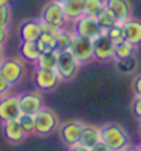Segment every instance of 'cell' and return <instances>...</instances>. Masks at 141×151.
Here are the masks:
<instances>
[{
  "label": "cell",
  "instance_id": "1",
  "mask_svg": "<svg viewBox=\"0 0 141 151\" xmlns=\"http://www.w3.org/2000/svg\"><path fill=\"white\" fill-rule=\"evenodd\" d=\"M101 140L111 151H123L129 146V136L122 126L116 124H105L100 128Z\"/></svg>",
  "mask_w": 141,
  "mask_h": 151
},
{
  "label": "cell",
  "instance_id": "2",
  "mask_svg": "<svg viewBox=\"0 0 141 151\" xmlns=\"http://www.w3.org/2000/svg\"><path fill=\"white\" fill-rule=\"evenodd\" d=\"M80 63L75 58V55L69 50L58 53V61H57V73L61 81H71L76 76L77 69Z\"/></svg>",
  "mask_w": 141,
  "mask_h": 151
},
{
  "label": "cell",
  "instance_id": "3",
  "mask_svg": "<svg viewBox=\"0 0 141 151\" xmlns=\"http://www.w3.org/2000/svg\"><path fill=\"white\" fill-rule=\"evenodd\" d=\"M58 128L57 115L47 107H43L35 114V133L40 136H47Z\"/></svg>",
  "mask_w": 141,
  "mask_h": 151
},
{
  "label": "cell",
  "instance_id": "4",
  "mask_svg": "<svg viewBox=\"0 0 141 151\" xmlns=\"http://www.w3.org/2000/svg\"><path fill=\"white\" fill-rule=\"evenodd\" d=\"M73 33L77 36L89 37V39H94L98 35H101V27L98 24L97 17H91L87 14H83L82 17L73 22Z\"/></svg>",
  "mask_w": 141,
  "mask_h": 151
},
{
  "label": "cell",
  "instance_id": "5",
  "mask_svg": "<svg viewBox=\"0 0 141 151\" xmlns=\"http://www.w3.org/2000/svg\"><path fill=\"white\" fill-rule=\"evenodd\" d=\"M35 85L42 92H49L57 87L61 79L55 69H46V68H36L35 75H33Z\"/></svg>",
  "mask_w": 141,
  "mask_h": 151
},
{
  "label": "cell",
  "instance_id": "6",
  "mask_svg": "<svg viewBox=\"0 0 141 151\" xmlns=\"http://www.w3.org/2000/svg\"><path fill=\"white\" fill-rule=\"evenodd\" d=\"M40 19L44 21V22L57 25L59 28H64V25L67 24V18H65L62 4L55 1V0H50L42 11Z\"/></svg>",
  "mask_w": 141,
  "mask_h": 151
},
{
  "label": "cell",
  "instance_id": "7",
  "mask_svg": "<svg viewBox=\"0 0 141 151\" xmlns=\"http://www.w3.org/2000/svg\"><path fill=\"white\" fill-rule=\"evenodd\" d=\"M69 51L75 55V58H76L79 63H86L89 60L94 58V53H93V39L75 35L72 46H71Z\"/></svg>",
  "mask_w": 141,
  "mask_h": 151
},
{
  "label": "cell",
  "instance_id": "8",
  "mask_svg": "<svg viewBox=\"0 0 141 151\" xmlns=\"http://www.w3.org/2000/svg\"><path fill=\"white\" fill-rule=\"evenodd\" d=\"M0 73L10 85H15L24 76V65L17 58H6L0 63Z\"/></svg>",
  "mask_w": 141,
  "mask_h": 151
},
{
  "label": "cell",
  "instance_id": "9",
  "mask_svg": "<svg viewBox=\"0 0 141 151\" xmlns=\"http://www.w3.org/2000/svg\"><path fill=\"white\" fill-rule=\"evenodd\" d=\"M22 114L19 107L18 96H3L0 99V121H13L18 119Z\"/></svg>",
  "mask_w": 141,
  "mask_h": 151
},
{
  "label": "cell",
  "instance_id": "10",
  "mask_svg": "<svg viewBox=\"0 0 141 151\" xmlns=\"http://www.w3.org/2000/svg\"><path fill=\"white\" fill-rule=\"evenodd\" d=\"M93 53L94 58L100 61L112 60L115 53V43L107 35H98L93 39Z\"/></svg>",
  "mask_w": 141,
  "mask_h": 151
},
{
  "label": "cell",
  "instance_id": "11",
  "mask_svg": "<svg viewBox=\"0 0 141 151\" xmlns=\"http://www.w3.org/2000/svg\"><path fill=\"white\" fill-rule=\"evenodd\" d=\"M83 126L84 124L80 122V121H69V122H65L59 126V137L61 140L67 144L68 147L73 146L79 142V137H80V133L83 130Z\"/></svg>",
  "mask_w": 141,
  "mask_h": 151
},
{
  "label": "cell",
  "instance_id": "12",
  "mask_svg": "<svg viewBox=\"0 0 141 151\" xmlns=\"http://www.w3.org/2000/svg\"><path fill=\"white\" fill-rule=\"evenodd\" d=\"M18 99H19V107H21L22 114L35 115L44 107L43 97L39 93H35V92L22 93V94L18 96Z\"/></svg>",
  "mask_w": 141,
  "mask_h": 151
},
{
  "label": "cell",
  "instance_id": "13",
  "mask_svg": "<svg viewBox=\"0 0 141 151\" xmlns=\"http://www.w3.org/2000/svg\"><path fill=\"white\" fill-rule=\"evenodd\" d=\"M105 7L115 15L118 24H123L132 18V7L129 0H105Z\"/></svg>",
  "mask_w": 141,
  "mask_h": 151
},
{
  "label": "cell",
  "instance_id": "14",
  "mask_svg": "<svg viewBox=\"0 0 141 151\" xmlns=\"http://www.w3.org/2000/svg\"><path fill=\"white\" fill-rule=\"evenodd\" d=\"M42 32L43 29H42L40 19H28L22 22L19 28V37L22 42H36Z\"/></svg>",
  "mask_w": 141,
  "mask_h": 151
},
{
  "label": "cell",
  "instance_id": "15",
  "mask_svg": "<svg viewBox=\"0 0 141 151\" xmlns=\"http://www.w3.org/2000/svg\"><path fill=\"white\" fill-rule=\"evenodd\" d=\"M1 130H3V134H4L6 140H9L11 143H19L22 142L26 133L22 129L21 124H19L18 119H13V121H6L3 122V126H1Z\"/></svg>",
  "mask_w": 141,
  "mask_h": 151
},
{
  "label": "cell",
  "instance_id": "16",
  "mask_svg": "<svg viewBox=\"0 0 141 151\" xmlns=\"http://www.w3.org/2000/svg\"><path fill=\"white\" fill-rule=\"evenodd\" d=\"M122 25L125 31V40L132 43L133 46H138L141 43V21L129 18Z\"/></svg>",
  "mask_w": 141,
  "mask_h": 151
},
{
  "label": "cell",
  "instance_id": "17",
  "mask_svg": "<svg viewBox=\"0 0 141 151\" xmlns=\"http://www.w3.org/2000/svg\"><path fill=\"white\" fill-rule=\"evenodd\" d=\"M84 7H86V0H68L67 3L62 4L64 14L67 22H75L79 17L84 14Z\"/></svg>",
  "mask_w": 141,
  "mask_h": 151
},
{
  "label": "cell",
  "instance_id": "18",
  "mask_svg": "<svg viewBox=\"0 0 141 151\" xmlns=\"http://www.w3.org/2000/svg\"><path fill=\"white\" fill-rule=\"evenodd\" d=\"M100 140H101L100 128L93 126V125H84L77 143L84 147H87V148H91L93 146H96Z\"/></svg>",
  "mask_w": 141,
  "mask_h": 151
},
{
  "label": "cell",
  "instance_id": "19",
  "mask_svg": "<svg viewBox=\"0 0 141 151\" xmlns=\"http://www.w3.org/2000/svg\"><path fill=\"white\" fill-rule=\"evenodd\" d=\"M36 45L42 53H49V51H54L57 46V35H51L47 32H42V35L37 37Z\"/></svg>",
  "mask_w": 141,
  "mask_h": 151
},
{
  "label": "cell",
  "instance_id": "20",
  "mask_svg": "<svg viewBox=\"0 0 141 151\" xmlns=\"http://www.w3.org/2000/svg\"><path fill=\"white\" fill-rule=\"evenodd\" d=\"M57 61H58V51H49V53H42L39 58L36 60V68H46V69H55L57 68Z\"/></svg>",
  "mask_w": 141,
  "mask_h": 151
},
{
  "label": "cell",
  "instance_id": "21",
  "mask_svg": "<svg viewBox=\"0 0 141 151\" xmlns=\"http://www.w3.org/2000/svg\"><path fill=\"white\" fill-rule=\"evenodd\" d=\"M21 55L24 60L29 63H36V60L40 55V50L37 47L36 42H22L21 45Z\"/></svg>",
  "mask_w": 141,
  "mask_h": 151
},
{
  "label": "cell",
  "instance_id": "22",
  "mask_svg": "<svg viewBox=\"0 0 141 151\" xmlns=\"http://www.w3.org/2000/svg\"><path fill=\"white\" fill-rule=\"evenodd\" d=\"M73 37H75V33L69 32V31H65L64 28L57 33V46H55V50L58 53H62V51H67L71 49L72 46Z\"/></svg>",
  "mask_w": 141,
  "mask_h": 151
},
{
  "label": "cell",
  "instance_id": "23",
  "mask_svg": "<svg viewBox=\"0 0 141 151\" xmlns=\"http://www.w3.org/2000/svg\"><path fill=\"white\" fill-rule=\"evenodd\" d=\"M134 49H136V46H133L132 43H129L127 40L116 43L115 45L114 60H122V58H127L130 55H134Z\"/></svg>",
  "mask_w": 141,
  "mask_h": 151
},
{
  "label": "cell",
  "instance_id": "24",
  "mask_svg": "<svg viewBox=\"0 0 141 151\" xmlns=\"http://www.w3.org/2000/svg\"><path fill=\"white\" fill-rule=\"evenodd\" d=\"M97 19H98V24H100V27H101V35H105V33H107V29H109L111 27H114V25L118 24L115 15L111 13L107 7H105L104 11L97 17Z\"/></svg>",
  "mask_w": 141,
  "mask_h": 151
},
{
  "label": "cell",
  "instance_id": "25",
  "mask_svg": "<svg viewBox=\"0 0 141 151\" xmlns=\"http://www.w3.org/2000/svg\"><path fill=\"white\" fill-rule=\"evenodd\" d=\"M105 9V0H86L84 14L91 17H98Z\"/></svg>",
  "mask_w": 141,
  "mask_h": 151
},
{
  "label": "cell",
  "instance_id": "26",
  "mask_svg": "<svg viewBox=\"0 0 141 151\" xmlns=\"http://www.w3.org/2000/svg\"><path fill=\"white\" fill-rule=\"evenodd\" d=\"M137 67V61L134 58V55H130L127 58L116 60V68L120 71L122 73H130L133 72Z\"/></svg>",
  "mask_w": 141,
  "mask_h": 151
},
{
  "label": "cell",
  "instance_id": "27",
  "mask_svg": "<svg viewBox=\"0 0 141 151\" xmlns=\"http://www.w3.org/2000/svg\"><path fill=\"white\" fill-rule=\"evenodd\" d=\"M107 36L114 42L115 45L116 43H120V42L125 40V31H123V25L122 24H116L114 27H111L109 29H107Z\"/></svg>",
  "mask_w": 141,
  "mask_h": 151
},
{
  "label": "cell",
  "instance_id": "28",
  "mask_svg": "<svg viewBox=\"0 0 141 151\" xmlns=\"http://www.w3.org/2000/svg\"><path fill=\"white\" fill-rule=\"evenodd\" d=\"M18 121H19V124H21V126H22V129L25 130L26 134L35 133V115L21 114Z\"/></svg>",
  "mask_w": 141,
  "mask_h": 151
},
{
  "label": "cell",
  "instance_id": "29",
  "mask_svg": "<svg viewBox=\"0 0 141 151\" xmlns=\"http://www.w3.org/2000/svg\"><path fill=\"white\" fill-rule=\"evenodd\" d=\"M10 21H11V7L0 6V27L7 28Z\"/></svg>",
  "mask_w": 141,
  "mask_h": 151
},
{
  "label": "cell",
  "instance_id": "30",
  "mask_svg": "<svg viewBox=\"0 0 141 151\" xmlns=\"http://www.w3.org/2000/svg\"><path fill=\"white\" fill-rule=\"evenodd\" d=\"M40 24H42V29L43 32H47V33H51V35H57V33L62 29V28L57 27V25H53V24H49V22H44L40 19Z\"/></svg>",
  "mask_w": 141,
  "mask_h": 151
},
{
  "label": "cell",
  "instance_id": "31",
  "mask_svg": "<svg viewBox=\"0 0 141 151\" xmlns=\"http://www.w3.org/2000/svg\"><path fill=\"white\" fill-rule=\"evenodd\" d=\"M132 110H133V114L136 115L138 119H141V96L134 97L132 104Z\"/></svg>",
  "mask_w": 141,
  "mask_h": 151
},
{
  "label": "cell",
  "instance_id": "32",
  "mask_svg": "<svg viewBox=\"0 0 141 151\" xmlns=\"http://www.w3.org/2000/svg\"><path fill=\"white\" fill-rule=\"evenodd\" d=\"M10 87H11V85H10L9 82H7V79L0 73V96H6L7 93H9Z\"/></svg>",
  "mask_w": 141,
  "mask_h": 151
},
{
  "label": "cell",
  "instance_id": "33",
  "mask_svg": "<svg viewBox=\"0 0 141 151\" xmlns=\"http://www.w3.org/2000/svg\"><path fill=\"white\" fill-rule=\"evenodd\" d=\"M133 90L136 93V96H141V75H137L133 79Z\"/></svg>",
  "mask_w": 141,
  "mask_h": 151
},
{
  "label": "cell",
  "instance_id": "34",
  "mask_svg": "<svg viewBox=\"0 0 141 151\" xmlns=\"http://www.w3.org/2000/svg\"><path fill=\"white\" fill-rule=\"evenodd\" d=\"M90 151H111V148H109L107 144H105L102 140H100V142L97 143L96 146H93L90 148Z\"/></svg>",
  "mask_w": 141,
  "mask_h": 151
},
{
  "label": "cell",
  "instance_id": "35",
  "mask_svg": "<svg viewBox=\"0 0 141 151\" xmlns=\"http://www.w3.org/2000/svg\"><path fill=\"white\" fill-rule=\"evenodd\" d=\"M7 35H9L7 28L0 27V46H3V45L6 43V40H7Z\"/></svg>",
  "mask_w": 141,
  "mask_h": 151
},
{
  "label": "cell",
  "instance_id": "36",
  "mask_svg": "<svg viewBox=\"0 0 141 151\" xmlns=\"http://www.w3.org/2000/svg\"><path fill=\"white\" fill-rule=\"evenodd\" d=\"M69 148H71L69 151H90V148H87V147L82 146V144H79V143H76V144L71 146Z\"/></svg>",
  "mask_w": 141,
  "mask_h": 151
},
{
  "label": "cell",
  "instance_id": "37",
  "mask_svg": "<svg viewBox=\"0 0 141 151\" xmlns=\"http://www.w3.org/2000/svg\"><path fill=\"white\" fill-rule=\"evenodd\" d=\"M123 151H141L140 146H127Z\"/></svg>",
  "mask_w": 141,
  "mask_h": 151
},
{
  "label": "cell",
  "instance_id": "38",
  "mask_svg": "<svg viewBox=\"0 0 141 151\" xmlns=\"http://www.w3.org/2000/svg\"><path fill=\"white\" fill-rule=\"evenodd\" d=\"M11 0H0V6H10Z\"/></svg>",
  "mask_w": 141,
  "mask_h": 151
},
{
  "label": "cell",
  "instance_id": "39",
  "mask_svg": "<svg viewBox=\"0 0 141 151\" xmlns=\"http://www.w3.org/2000/svg\"><path fill=\"white\" fill-rule=\"evenodd\" d=\"M55 1H58V3H61V4H64V3H67L68 0H55Z\"/></svg>",
  "mask_w": 141,
  "mask_h": 151
},
{
  "label": "cell",
  "instance_id": "40",
  "mask_svg": "<svg viewBox=\"0 0 141 151\" xmlns=\"http://www.w3.org/2000/svg\"><path fill=\"white\" fill-rule=\"evenodd\" d=\"M1 47H3V46H0V58H1V53H3V50H1Z\"/></svg>",
  "mask_w": 141,
  "mask_h": 151
},
{
  "label": "cell",
  "instance_id": "41",
  "mask_svg": "<svg viewBox=\"0 0 141 151\" xmlns=\"http://www.w3.org/2000/svg\"><path fill=\"white\" fill-rule=\"evenodd\" d=\"M140 133H141V128H140Z\"/></svg>",
  "mask_w": 141,
  "mask_h": 151
},
{
  "label": "cell",
  "instance_id": "42",
  "mask_svg": "<svg viewBox=\"0 0 141 151\" xmlns=\"http://www.w3.org/2000/svg\"><path fill=\"white\" fill-rule=\"evenodd\" d=\"M140 148H141V146H140Z\"/></svg>",
  "mask_w": 141,
  "mask_h": 151
}]
</instances>
